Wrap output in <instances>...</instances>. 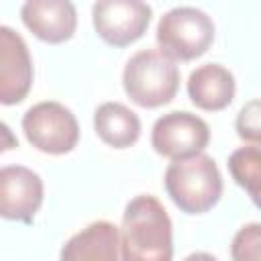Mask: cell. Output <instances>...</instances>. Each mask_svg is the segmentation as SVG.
<instances>
[{"instance_id": "obj_10", "label": "cell", "mask_w": 261, "mask_h": 261, "mask_svg": "<svg viewBox=\"0 0 261 261\" xmlns=\"http://www.w3.org/2000/svg\"><path fill=\"white\" fill-rule=\"evenodd\" d=\"M24 27L45 43H65L77 27L75 6L67 0H29L20 6Z\"/></svg>"}, {"instance_id": "obj_8", "label": "cell", "mask_w": 261, "mask_h": 261, "mask_svg": "<svg viewBox=\"0 0 261 261\" xmlns=\"http://www.w3.org/2000/svg\"><path fill=\"white\" fill-rule=\"evenodd\" d=\"M43 204V179L24 165L0 169V214L6 220L33 222Z\"/></svg>"}, {"instance_id": "obj_12", "label": "cell", "mask_w": 261, "mask_h": 261, "mask_svg": "<svg viewBox=\"0 0 261 261\" xmlns=\"http://www.w3.org/2000/svg\"><path fill=\"white\" fill-rule=\"evenodd\" d=\"M237 92L234 75L220 63H204L188 77V96L194 106L216 112L226 108Z\"/></svg>"}, {"instance_id": "obj_11", "label": "cell", "mask_w": 261, "mask_h": 261, "mask_svg": "<svg viewBox=\"0 0 261 261\" xmlns=\"http://www.w3.org/2000/svg\"><path fill=\"white\" fill-rule=\"evenodd\" d=\"M59 261H122L120 230L108 220H96L61 247Z\"/></svg>"}, {"instance_id": "obj_16", "label": "cell", "mask_w": 261, "mask_h": 261, "mask_svg": "<svg viewBox=\"0 0 261 261\" xmlns=\"http://www.w3.org/2000/svg\"><path fill=\"white\" fill-rule=\"evenodd\" d=\"M234 128L245 143L261 147V100H249L239 110Z\"/></svg>"}, {"instance_id": "obj_13", "label": "cell", "mask_w": 261, "mask_h": 261, "mask_svg": "<svg viewBox=\"0 0 261 261\" xmlns=\"http://www.w3.org/2000/svg\"><path fill=\"white\" fill-rule=\"evenodd\" d=\"M94 130L102 143L114 149H126L141 137L139 116L120 102H104L94 112Z\"/></svg>"}, {"instance_id": "obj_17", "label": "cell", "mask_w": 261, "mask_h": 261, "mask_svg": "<svg viewBox=\"0 0 261 261\" xmlns=\"http://www.w3.org/2000/svg\"><path fill=\"white\" fill-rule=\"evenodd\" d=\"M184 261H218L214 255H210V253H204V251H200V253H192V255H188Z\"/></svg>"}, {"instance_id": "obj_5", "label": "cell", "mask_w": 261, "mask_h": 261, "mask_svg": "<svg viewBox=\"0 0 261 261\" xmlns=\"http://www.w3.org/2000/svg\"><path fill=\"white\" fill-rule=\"evenodd\" d=\"M22 130L35 149L49 155L69 153L80 141V124L75 114L55 100H45L31 106L22 116Z\"/></svg>"}, {"instance_id": "obj_4", "label": "cell", "mask_w": 261, "mask_h": 261, "mask_svg": "<svg viewBox=\"0 0 261 261\" xmlns=\"http://www.w3.org/2000/svg\"><path fill=\"white\" fill-rule=\"evenodd\" d=\"M155 37L163 55L173 61H192L210 49L214 22L200 8L175 6L159 18Z\"/></svg>"}, {"instance_id": "obj_9", "label": "cell", "mask_w": 261, "mask_h": 261, "mask_svg": "<svg viewBox=\"0 0 261 261\" xmlns=\"http://www.w3.org/2000/svg\"><path fill=\"white\" fill-rule=\"evenodd\" d=\"M33 86V61L24 39L10 27H0V102L18 104Z\"/></svg>"}, {"instance_id": "obj_15", "label": "cell", "mask_w": 261, "mask_h": 261, "mask_svg": "<svg viewBox=\"0 0 261 261\" xmlns=\"http://www.w3.org/2000/svg\"><path fill=\"white\" fill-rule=\"evenodd\" d=\"M232 261H261V222H249L237 230L230 243Z\"/></svg>"}, {"instance_id": "obj_6", "label": "cell", "mask_w": 261, "mask_h": 261, "mask_svg": "<svg viewBox=\"0 0 261 261\" xmlns=\"http://www.w3.org/2000/svg\"><path fill=\"white\" fill-rule=\"evenodd\" d=\"M208 141L210 128L206 120L188 110L167 112L159 116L151 128V147L171 161L204 153Z\"/></svg>"}, {"instance_id": "obj_1", "label": "cell", "mask_w": 261, "mask_h": 261, "mask_svg": "<svg viewBox=\"0 0 261 261\" xmlns=\"http://www.w3.org/2000/svg\"><path fill=\"white\" fill-rule=\"evenodd\" d=\"M122 261H171L173 230L163 204L151 196H135L124 212L120 226Z\"/></svg>"}, {"instance_id": "obj_3", "label": "cell", "mask_w": 261, "mask_h": 261, "mask_svg": "<svg viewBox=\"0 0 261 261\" xmlns=\"http://www.w3.org/2000/svg\"><path fill=\"white\" fill-rule=\"evenodd\" d=\"M122 86L137 106L159 108L175 98L179 90V69L175 61L161 51L143 49L126 61Z\"/></svg>"}, {"instance_id": "obj_7", "label": "cell", "mask_w": 261, "mask_h": 261, "mask_svg": "<svg viewBox=\"0 0 261 261\" xmlns=\"http://www.w3.org/2000/svg\"><path fill=\"white\" fill-rule=\"evenodd\" d=\"M151 6L141 0H100L92 6L96 35L112 47L139 41L151 22Z\"/></svg>"}, {"instance_id": "obj_14", "label": "cell", "mask_w": 261, "mask_h": 261, "mask_svg": "<svg viewBox=\"0 0 261 261\" xmlns=\"http://www.w3.org/2000/svg\"><path fill=\"white\" fill-rule=\"evenodd\" d=\"M228 171L261 210V147L249 145L232 151L228 157Z\"/></svg>"}, {"instance_id": "obj_2", "label": "cell", "mask_w": 261, "mask_h": 261, "mask_svg": "<svg viewBox=\"0 0 261 261\" xmlns=\"http://www.w3.org/2000/svg\"><path fill=\"white\" fill-rule=\"evenodd\" d=\"M163 181L167 196L186 214H204L222 196L220 169L206 153L171 161Z\"/></svg>"}]
</instances>
